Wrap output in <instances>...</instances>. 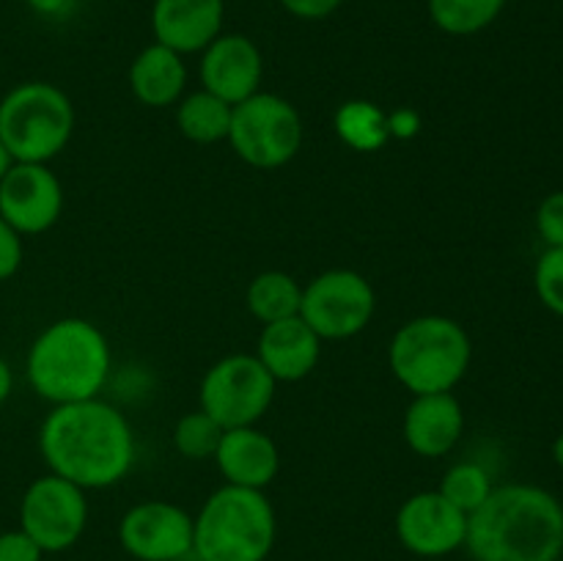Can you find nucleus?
<instances>
[{
	"mask_svg": "<svg viewBox=\"0 0 563 561\" xmlns=\"http://www.w3.org/2000/svg\"><path fill=\"white\" fill-rule=\"evenodd\" d=\"M38 451L55 476L82 490H102L130 473L135 438L124 413L97 396L55 405L38 429Z\"/></svg>",
	"mask_w": 563,
	"mask_h": 561,
	"instance_id": "obj_1",
	"label": "nucleus"
},
{
	"mask_svg": "<svg viewBox=\"0 0 563 561\" xmlns=\"http://www.w3.org/2000/svg\"><path fill=\"white\" fill-rule=\"evenodd\" d=\"M473 561H559L563 553V504L537 484H504L467 515Z\"/></svg>",
	"mask_w": 563,
	"mask_h": 561,
	"instance_id": "obj_2",
	"label": "nucleus"
},
{
	"mask_svg": "<svg viewBox=\"0 0 563 561\" xmlns=\"http://www.w3.org/2000/svg\"><path fill=\"white\" fill-rule=\"evenodd\" d=\"M108 377V336L88 319L66 317L47 324L27 352V380L53 405L97 399Z\"/></svg>",
	"mask_w": 563,
	"mask_h": 561,
	"instance_id": "obj_3",
	"label": "nucleus"
},
{
	"mask_svg": "<svg viewBox=\"0 0 563 561\" xmlns=\"http://www.w3.org/2000/svg\"><path fill=\"white\" fill-rule=\"evenodd\" d=\"M275 509L264 490H214L192 520L198 561H264L275 544Z\"/></svg>",
	"mask_w": 563,
	"mask_h": 561,
	"instance_id": "obj_4",
	"label": "nucleus"
},
{
	"mask_svg": "<svg viewBox=\"0 0 563 561\" xmlns=\"http://www.w3.org/2000/svg\"><path fill=\"white\" fill-rule=\"evenodd\" d=\"M471 358L467 330L440 314L405 322L388 346L390 372L412 396L454 391L471 369Z\"/></svg>",
	"mask_w": 563,
	"mask_h": 561,
	"instance_id": "obj_5",
	"label": "nucleus"
},
{
	"mask_svg": "<svg viewBox=\"0 0 563 561\" xmlns=\"http://www.w3.org/2000/svg\"><path fill=\"white\" fill-rule=\"evenodd\" d=\"M71 130L75 108L53 82H20L0 99V141L14 163L47 165L64 152Z\"/></svg>",
	"mask_w": 563,
	"mask_h": 561,
	"instance_id": "obj_6",
	"label": "nucleus"
},
{
	"mask_svg": "<svg viewBox=\"0 0 563 561\" xmlns=\"http://www.w3.org/2000/svg\"><path fill=\"white\" fill-rule=\"evenodd\" d=\"M225 141L247 165L273 170L291 163L302 148V119L289 99L256 91L234 105Z\"/></svg>",
	"mask_w": 563,
	"mask_h": 561,
	"instance_id": "obj_7",
	"label": "nucleus"
},
{
	"mask_svg": "<svg viewBox=\"0 0 563 561\" xmlns=\"http://www.w3.org/2000/svg\"><path fill=\"white\" fill-rule=\"evenodd\" d=\"M273 374L256 355L236 352L220 358L201 380V410L223 429L256 427L275 399Z\"/></svg>",
	"mask_w": 563,
	"mask_h": 561,
	"instance_id": "obj_8",
	"label": "nucleus"
},
{
	"mask_svg": "<svg viewBox=\"0 0 563 561\" xmlns=\"http://www.w3.org/2000/svg\"><path fill=\"white\" fill-rule=\"evenodd\" d=\"M377 308L374 286L355 270H328L302 286L300 317L322 341L363 333Z\"/></svg>",
	"mask_w": 563,
	"mask_h": 561,
	"instance_id": "obj_9",
	"label": "nucleus"
},
{
	"mask_svg": "<svg viewBox=\"0 0 563 561\" xmlns=\"http://www.w3.org/2000/svg\"><path fill=\"white\" fill-rule=\"evenodd\" d=\"M86 490L55 473L36 479L22 495L20 528L44 553L71 548L86 531Z\"/></svg>",
	"mask_w": 563,
	"mask_h": 561,
	"instance_id": "obj_10",
	"label": "nucleus"
},
{
	"mask_svg": "<svg viewBox=\"0 0 563 561\" xmlns=\"http://www.w3.org/2000/svg\"><path fill=\"white\" fill-rule=\"evenodd\" d=\"M119 542L137 561H181L192 556V517L168 501H143L121 517Z\"/></svg>",
	"mask_w": 563,
	"mask_h": 561,
	"instance_id": "obj_11",
	"label": "nucleus"
},
{
	"mask_svg": "<svg viewBox=\"0 0 563 561\" xmlns=\"http://www.w3.org/2000/svg\"><path fill=\"white\" fill-rule=\"evenodd\" d=\"M64 209L60 179L44 163H14L0 179V218L16 234L53 229Z\"/></svg>",
	"mask_w": 563,
	"mask_h": 561,
	"instance_id": "obj_12",
	"label": "nucleus"
},
{
	"mask_svg": "<svg viewBox=\"0 0 563 561\" xmlns=\"http://www.w3.org/2000/svg\"><path fill=\"white\" fill-rule=\"evenodd\" d=\"M396 534L410 553L440 559L465 548L467 515L438 490H427L401 504L396 515Z\"/></svg>",
	"mask_w": 563,
	"mask_h": 561,
	"instance_id": "obj_13",
	"label": "nucleus"
},
{
	"mask_svg": "<svg viewBox=\"0 0 563 561\" xmlns=\"http://www.w3.org/2000/svg\"><path fill=\"white\" fill-rule=\"evenodd\" d=\"M264 75L262 50L242 33H220L201 55L203 91L240 105L258 91Z\"/></svg>",
	"mask_w": 563,
	"mask_h": 561,
	"instance_id": "obj_14",
	"label": "nucleus"
},
{
	"mask_svg": "<svg viewBox=\"0 0 563 561\" xmlns=\"http://www.w3.org/2000/svg\"><path fill=\"white\" fill-rule=\"evenodd\" d=\"M223 0H154V42L179 55L203 53L223 33Z\"/></svg>",
	"mask_w": 563,
	"mask_h": 561,
	"instance_id": "obj_15",
	"label": "nucleus"
},
{
	"mask_svg": "<svg viewBox=\"0 0 563 561\" xmlns=\"http://www.w3.org/2000/svg\"><path fill=\"white\" fill-rule=\"evenodd\" d=\"M256 358L273 374L275 383H297L317 369L322 358V339L302 317L280 319L262 328Z\"/></svg>",
	"mask_w": 563,
	"mask_h": 561,
	"instance_id": "obj_16",
	"label": "nucleus"
},
{
	"mask_svg": "<svg viewBox=\"0 0 563 561\" xmlns=\"http://www.w3.org/2000/svg\"><path fill=\"white\" fill-rule=\"evenodd\" d=\"M407 446L421 457H443L460 443L465 432V413L451 391L412 396L405 413Z\"/></svg>",
	"mask_w": 563,
	"mask_h": 561,
	"instance_id": "obj_17",
	"label": "nucleus"
},
{
	"mask_svg": "<svg viewBox=\"0 0 563 561\" xmlns=\"http://www.w3.org/2000/svg\"><path fill=\"white\" fill-rule=\"evenodd\" d=\"M225 484L264 490L280 471V451L267 432L256 427L225 429L214 451Z\"/></svg>",
	"mask_w": 563,
	"mask_h": 561,
	"instance_id": "obj_18",
	"label": "nucleus"
},
{
	"mask_svg": "<svg viewBox=\"0 0 563 561\" xmlns=\"http://www.w3.org/2000/svg\"><path fill=\"white\" fill-rule=\"evenodd\" d=\"M187 82L185 55L154 42L135 55L130 66V88L146 108H170L181 99Z\"/></svg>",
	"mask_w": 563,
	"mask_h": 561,
	"instance_id": "obj_19",
	"label": "nucleus"
},
{
	"mask_svg": "<svg viewBox=\"0 0 563 561\" xmlns=\"http://www.w3.org/2000/svg\"><path fill=\"white\" fill-rule=\"evenodd\" d=\"M234 105L209 91H192L176 108V124L192 143H218L229 138Z\"/></svg>",
	"mask_w": 563,
	"mask_h": 561,
	"instance_id": "obj_20",
	"label": "nucleus"
},
{
	"mask_svg": "<svg viewBox=\"0 0 563 561\" xmlns=\"http://www.w3.org/2000/svg\"><path fill=\"white\" fill-rule=\"evenodd\" d=\"M247 308L258 322H280V319L300 317L302 302V286L297 278L280 270H267V273L256 275L247 286Z\"/></svg>",
	"mask_w": 563,
	"mask_h": 561,
	"instance_id": "obj_21",
	"label": "nucleus"
},
{
	"mask_svg": "<svg viewBox=\"0 0 563 561\" xmlns=\"http://www.w3.org/2000/svg\"><path fill=\"white\" fill-rule=\"evenodd\" d=\"M335 135L355 152H379L390 141L388 113L368 99H350L335 110Z\"/></svg>",
	"mask_w": 563,
	"mask_h": 561,
	"instance_id": "obj_22",
	"label": "nucleus"
},
{
	"mask_svg": "<svg viewBox=\"0 0 563 561\" xmlns=\"http://www.w3.org/2000/svg\"><path fill=\"white\" fill-rule=\"evenodd\" d=\"M509 0H427L434 25L451 36H473L493 25Z\"/></svg>",
	"mask_w": 563,
	"mask_h": 561,
	"instance_id": "obj_23",
	"label": "nucleus"
},
{
	"mask_svg": "<svg viewBox=\"0 0 563 561\" xmlns=\"http://www.w3.org/2000/svg\"><path fill=\"white\" fill-rule=\"evenodd\" d=\"M493 490L495 484L487 468L478 465V462H456V465H451L445 471L438 493L445 495L456 509L471 515V512H476L489 498Z\"/></svg>",
	"mask_w": 563,
	"mask_h": 561,
	"instance_id": "obj_24",
	"label": "nucleus"
},
{
	"mask_svg": "<svg viewBox=\"0 0 563 561\" xmlns=\"http://www.w3.org/2000/svg\"><path fill=\"white\" fill-rule=\"evenodd\" d=\"M225 429L214 421L212 416L198 407V410L185 413L174 427V446L187 460H209L218 451L220 438Z\"/></svg>",
	"mask_w": 563,
	"mask_h": 561,
	"instance_id": "obj_25",
	"label": "nucleus"
},
{
	"mask_svg": "<svg viewBox=\"0 0 563 561\" xmlns=\"http://www.w3.org/2000/svg\"><path fill=\"white\" fill-rule=\"evenodd\" d=\"M533 289L548 311L563 317V248H544L533 267Z\"/></svg>",
	"mask_w": 563,
	"mask_h": 561,
	"instance_id": "obj_26",
	"label": "nucleus"
},
{
	"mask_svg": "<svg viewBox=\"0 0 563 561\" xmlns=\"http://www.w3.org/2000/svg\"><path fill=\"white\" fill-rule=\"evenodd\" d=\"M537 231L548 248H563V190L550 193L537 209Z\"/></svg>",
	"mask_w": 563,
	"mask_h": 561,
	"instance_id": "obj_27",
	"label": "nucleus"
},
{
	"mask_svg": "<svg viewBox=\"0 0 563 561\" xmlns=\"http://www.w3.org/2000/svg\"><path fill=\"white\" fill-rule=\"evenodd\" d=\"M44 550L25 531L0 534V561H42Z\"/></svg>",
	"mask_w": 563,
	"mask_h": 561,
	"instance_id": "obj_28",
	"label": "nucleus"
},
{
	"mask_svg": "<svg viewBox=\"0 0 563 561\" xmlns=\"http://www.w3.org/2000/svg\"><path fill=\"white\" fill-rule=\"evenodd\" d=\"M22 264V234L0 218V280L11 278Z\"/></svg>",
	"mask_w": 563,
	"mask_h": 561,
	"instance_id": "obj_29",
	"label": "nucleus"
},
{
	"mask_svg": "<svg viewBox=\"0 0 563 561\" xmlns=\"http://www.w3.org/2000/svg\"><path fill=\"white\" fill-rule=\"evenodd\" d=\"M278 3L284 6L291 16H297V20L313 22L333 14L344 0H278Z\"/></svg>",
	"mask_w": 563,
	"mask_h": 561,
	"instance_id": "obj_30",
	"label": "nucleus"
},
{
	"mask_svg": "<svg viewBox=\"0 0 563 561\" xmlns=\"http://www.w3.org/2000/svg\"><path fill=\"white\" fill-rule=\"evenodd\" d=\"M418 130H421V116L412 108H396L394 113H388V132L396 141L416 138Z\"/></svg>",
	"mask_w": 563,
	"mask_h": 561,
	"instance_id": "obj_31",
	"label": "nucleus"
},
{
	"mask_svg": "<svg viewBox=\"0 0 563 561\" xmlns=\"http://www.w3.org/2000/svg\"><path fill=\"white\" fill-rule=\"evenodd\" d=\"M27 3L38 14H60V11H66V6H71V0H27Z\"/></svg>",
	"mask_w": 563,
	"mask_h": 561,
	"instance_id": "obj_32",
	"label": "nucleus"
},
{
	"mask_svg": "<svg viewBox=\"0 0 563 561\" xmlns=\"http://www.w3.org/2000/svg\"><path fill=\"white\" fill-rule=\"evenodd\" d=\"M11 388H14V374H11L9 363L0 358V405L11 396Z\"/></svg>",
	"mask_w": 563,
	"mask_h": 561,
	"instance_id": "obj_33",
	"label": "nucleus"
},
{
	"mask_svg": "<svg viewBox=\"0 0 563 561\" xmlns=\"http://www.w3.org/2000/svg\"><path fill=\"white\" fill-rule=\"evenodd\" d=\"M11 165H14V157H11L9 148H5L3 141H0V179H3V176L9 174Z\"/></svg>",
	"mask_w": 563,
	"mask_h": 561,
	"instance_id": "obj_34",
	"label": "nucleus"
},
{
	"mask_svg": "<svg viewBox=\"0 0 563 561\" xmlns=\"http://www.w3.org/2000/svg\"><path fill=\"white\" fill-rule=\"evenodd\" d=\"M553 460H555V465L563 471V432L555 438V443H553Z\"/></svg>",
	"mask_w": 563,
	"mask_h": 561,
	"instance_id": "obj_35",
	"label": "nucleus"
},
{
	"mask_svg": "<svg viewBox=\"0 0 563 561\" xmlns=\"http://www.w3.org/2000/svg\"><path fill=\"white\" fill-rule=\"evenodd\" d=\"M71 3H88V0H71Z\"/></svg>",
	"mask_w": 563,
	"mask_h": 561,
	"instance_id": "obj_36",
	"label": "nucleus"
}]
</instances>
